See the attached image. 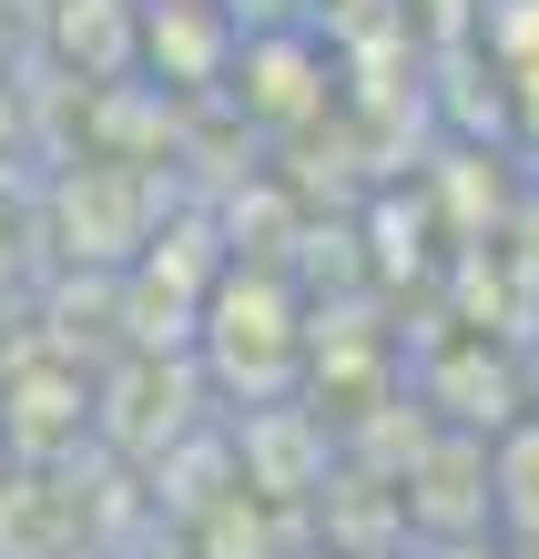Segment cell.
I'll return each mask as SVG.
<instances>
[{
  "label": "cell",
  "mask_w": 539,
  "mask_h": 559,
  "mask_svg": "<svg viewBox=\"0 0 539 559\" xmlns=\"http://www.w3.org/2000/svg\"><path fill=\"white\" fill-rule=\"evenodd\" d=\"M489 530L499 539H539V407L489 427Z\"/></svg>",
  "instance_id": "obj_1"
}]
</instances>
